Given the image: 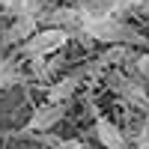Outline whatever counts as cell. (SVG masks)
Segmentation results:
<instances>
[{
    "label": "cell",
    "mask_w": 149,
    "mask_h": 149,
    "mask_svg": "<svg viewBox=\"0 0 149 149\" xmlns=\"http://www.w3.org/2000/svg\"><path fill=\"white\" fill-rule=\"evenodd\" d=\"M54 149H84V143L81 140H60Z\"/></svg>",
    "instance_id": "cell-14"
},
{
    "label": "cell",
    "mask_w": 149,
    "mask_h": 149,
    "mask_svg": "<svg viewBox=\"0 0 149 149\" xmlns=\"http://www.w3.org/2000/svg\"><path fill=\"white\" fill-rule=\"evenodd\" d=\"M84 36H90L95 42H110V45H134V42L140 45V42H146L143 33H137V27H131L128 21H122L116 15L84 21Z\"/></svg>",
    "instance_id": "cell-1"
},
{
    "label": "cell",
    "mask_w": 149,
    "mask_h": 149,
    "mask_svg": "<svg viewBox=\"0 0 149 149\" xmlns=\"http://www.w3.org/2000/svg\"><path fill=\"white\" fill-rule=\"evenodd\" d=\"M42 21L48 27H57V30H66L69 36H84V15L74 6H60V9H48Z\"/></svg>",
    "instance_id": "cell-4"
},
{
    "label": "cell",
    "mask_w": 149,
    "mask_h": 149,
    "mask_svg": "<svg viewBox=\"0 0 149 149\" xmlns=\"http://www.w3.org/2000/svg\"><path fill=\"white\" fill-rule=\"evenodd\" d=\"M137 149H149V119L140 125V131H137Z\"/></svg>",
    "instance_id": "cell-12"
},
{
    "label": "cell",
    "mask_w": 149,
    "mask_h": 149,
    "mask_svg": "<svg viewBox=\"0 0 149 149\" xmlns=\"http://www.w3.org/2000/svg\"><path fill=\"white\" fill-rule=\"evenodd\" d=\"M72 36L66 30H57V27H45V30H36L27 42L21 45V54L27 60H39V57H51L57 54L60 48H66V42Z\"/></svg>",
    "instance_id": "cell-2"
},
{
    "label": "cell",
    "mask_w": 149,
    "mask_h": 149,
    "mask_svg": "<svg viewBox=\"0 0 149 149\" xmlns=\"http://www.w3.org/2000/svg\"><path fill=\"white\" fill-rule=\"evenodd\" d=\"M63 116H66V104H63V102H48V104H42V107L30 116L27 131H51Z\"/></svg>",
    "instance_id": "cell-5"
},
{
    "label": "cell",
    "mask_w": 149,
    "mask_h": 149,
    "mask_svg": "<svg viewBox=\"0 0 149 149\" xmlns=\"http://www.w3.org/2000/svg\"><path fill=\"white\" fill-rule=\"evenodd\" d=\"M104 66H110V63H137V57H131V45H110L107 51L98 57Z\"/></svg>",
    "instance_id": "cell-9"
},
{
    "label": "cell",
    "mask_w": 149,
    "mask_h": 149,
    "mask_svg": "<svg viewBox=\"0 0 149 149\" xmlns=\"http://www.w3.org/2000/svg\"><path fill=\"white\" fill-rule=\"evenodd\" d=\"M107 84L113 86V90H116V93H119L122 98H125L128 104H137L140 110H149V95L143 93V86H140L137 81H134V78H128L125 72L113 69V72L107 74Z\"/></svg>",
    "instance_id": "cell-3"
},
{
    "label": "cell",
    "mask_w": 149,
    "mask_h": 149,
    "mask_svg": "<svg viewBox=\"0 0 149 149\" xmlns=\"http://www.w3.org/2000/svg\"><path fill=\"white\" fill-rule=\"evenodd\" d=\"M95 137H98V143H102L104 149H125V137H122V131H119L110 119H104V116L95 119Z\"/></svg>",
    "instance_id": "cell-6"
},
{
    "label": "cell",
    "mask_w": 149,
    "mask_h": 149,
    "mask_svg": "<svg viewBox=\"0 0 149 149\" xmlns=\"http://www.w3.org/2000/svg\"><path fill=\"white\" fill-rule=\"evenodd\" d=\"M107 3H110V12H113V15H119V12H131V9L146 6L149 0H107Z\"/></svg>",
    "instance_id": "cell-11"
},
{
    "label": "cell",
    "mask_w": 149,
    "mask_h": 149,
    "mask_svg": "<svg viewBox=\"0 0 149 149\" xmlns=\"http://www.w3.org/2000/svg\"><path fill=\"white\" fill-rule=\"evenodd\" d=\"M78 84H81V74H69V78H63V81H57L51 90H48V98H51V102H69L72 98V93L78 90Z\"/></svg>",
    "instance_id": "cell-8"
},
{
    "label": "cell",
    "mask_w": 149,
    "mask_h": 149,
    "mask_svg": "<svg viewBox=\"0 0 149 149\" xmlns=\"http://www.w3.org/2000/svg\"><path fill=\"white\" fill-rule=\"evenodd\" d=\"M36 33V18H30V15H15V21L9 24V30L3 33V42H9V45H24L30 39V36Z\"/></svg>",
    "instance_id": "cell-7"
},
{
    "label": "cell",
    "mask_w": 149,
    "mask_h": 149,
    "mask_svg": "<svg viewBox=\"0 0 149 149\" xmlns=\"http://www.w3.org/2000/svg\"><path fill=\"white\" fill-rule=\"evenodd\" d=\"M21 3H24V0H0V6H3V9H9V12H15V15H18Z\"/></svg>",
    "instance_id": "cell-15"
},
{
    "label": "cell",
    "mask_w": 149,
    "mask_h": 149,
    "mask_svg": "<svg viewBox=\"0 0 149 149\" xmlns=\"http://www.w3.org/2000/svg\"><path fill=\"white\" fill-rule=\"evenodd\" d=\"M134 69H137L143 78H149V54H143V57H137V63H134Z\"/></svg>",
    "instance_id": "cell-13"
},
{
    "label": "cell",
    "mask_w": 149,
    "mask_h": 149,
    "mask_svg": "<svg viewBox=\"0 0 149 149\" xmlns=\"http://www.w3.org/2000/svg\"><path fill=\"white\" fill-rule=\"evenodd\" d=\"M21 81V66L15 60H3L0 63V90H9V86H15Z\"/></svg>",
    "instance_id": "cell-10"
}]
</instances>
